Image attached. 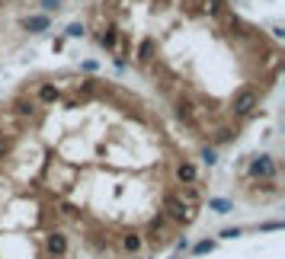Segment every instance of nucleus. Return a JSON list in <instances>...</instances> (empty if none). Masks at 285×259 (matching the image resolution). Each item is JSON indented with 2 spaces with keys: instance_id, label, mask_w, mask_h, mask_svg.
Returning a JSON list of instances; mask_svg holds the SVG:
<instances>
[{
  "instance_id": "12",
  "label": "nucleus",
  "mask_w": 285,
  "mask_h": 259,
  "mask_svg": "<svg viewBox=\"0 0 285 259\" xmlns=\"http://www.w3.org/2000/svg\"><path fill=\"white\" fill-rule=\"evenodd\" d=\"M35 106H39V109H42V106H55L58 99H61V87H55V84H39V87H35Z\"/></svg>"
},
{
  "instance_id": "8",
  "label": "nucleus",
  "mask_w": 285,
  "mask_h": 259,
  "mask_svg": "<svg viewBox=\"0 0 285 259\" xmlns=\"http://www.w3.org/2000/svg\"><path fill=\"white\" fill-rule=\"evenodd\" d=\"M115 243H118V253H125V256H138L145 250V237H141L138 230H125Z\"/></svg>"
},
{
  "instance_id": "21",
  "label": "nucleus",
  "mask_w": 285,
  "mask_h": 259,
  "mask_svg": "<svg viewBox=\"0 0 285 259\" xmlns=\"http://www.w3.org/2000/svg\"><path fill=\"white\" fill-rule=\"evenodd\" d=\"M241 234H244V227H224V230H218L215 240H237Z\"/></svg>"
},
{
  "instance_id": "3",
  "label": "nucleus",
  "mask_w": 285,
  "mask_h": 259,
  "mask_svg": "<svg viewBox=\"0 0 285 259\" xmlns=\"http://www.w3.org/2000/svg\"><path fill=\"white\" fill-rule=\"evenodd\" d=\"M256 109H259V93L253 90V87H241L231 96V119L234 122H247V119H253L256 115Z\"/></svg>"
},
{
  "instance_id": "15",
  "label": "nucleus",
  "mask_w": 285,
  "mask_h": 259,
  "mask_svg": "<svg viewBox=\"0 0 285 259\" xmlns=\"http://www.w3.org/2000/svg\"><path fill=\"white\" fill-rule=\"evenodd\" d=\"M202 13L211 16V19H221L228 13V7H224V0H202Z\"/></svg>"
},
{
  "instance_id": "17",
  "label": "nucleus",
  "mask_w": 285,
  "mask_h": 259,
  "mask_svg": "<svg viewBox=\"0 0 285 259\" xmlns=\"http://www.w3.org/2000/svg\"><path fill=\"white\" fill-rule=\"evenodd\" d=\"M218 246V240L215 237H205V240H199V243H189V253L193 256H205V253H211Z\"/></svg>"
},
{
  "instance_id": "6",
  "label": "nucleus",
  "mask_w": 285,
  "mask_h": 259,
  "mask_svg": "<svg viewBox=\"0 0 285 259\" xmlns=\"http://www.w3.org/2000/svg\"><path fill=\"white\" fill-rule=\"evenodd\" d=\"M42 243H45V256H52V259H64L70 253V237L64 230H49Z\"/></svg>"
},
{
  "instance_id": "24",
  "label": "nucleus",
  "mask_w": 285,
  "mask_h": 259,
  "mask_svg": "<svg viewBox=\"0 0 285 259\" xmlns=\"http://www.w3.org/2000/svg\"><path fill=\"white\" fill-rule=\"evenodd\" d=\"M80 70H84V74H97V70H100V61L87 58V61H80Z\"/></svg>"
},
{
  "instance_id": "25",
  "label": "nucleus",
  "mask_w": 285,
  "mask_h": 259,
  "mask_svg": "<svg viewBox=\"0 0 285 259\" xmlns=\"http://www.w3.org/2000/svg\"><path fill=\"white\" fill-rule=\"evenodd\" d=\"M112 64H115V70L122 74V70H128V58H118V55H112Z\"/></svg>"
},
{
  "instance_id": "16",
  "label": "nucleus",
  "mask_w": 285,
  "mask_h": 259,
  "mask_svg": "<svg viewBox=\"0 0 285 259\" xmlns=\"http://www.w3.org/2000/svg\"><path fill=\"white\" fill-rule=\"evenodd\" d=\"M202 205H208L215 215H231V211H234V202H231V198H205Z\"/></svg>"
},
{
  "instance_id": "23",
  "label": "nucleus",
  "mask_w": 285,
  "mask_h": 259,
  "mask_svg": "<svg viewBox=\"0 0 285 259\" xmlns=\"http://www.w3.org/2000/svg\"><path fill=\"white\" fill-rule=\"evenodd\" d=\"M173 250H176V256H186V253H189V237L173 240Z\"/></svg>"
},
{
  "instance_id": "10",
  "label": "nucleus",
  "mask_w": 285,
  "mask_h": 259,
  "mask_svg": "<svg viewBox=\"0 0 285 259\" xmlns=\"http://www.w3.org/2000/svg\"><path fill=\"white\" fill-rule=\"evenodd\" d=\"M154 58H157V39H141V45H138V55H135V61H138V67H151L154 64Z\"/></svg>"
},
{
  "instance_id": "27",
  "label": "nucleus",
  "mask_w": 285,
  "mask_h": 259,
  "mask_svg": "<svg viewBox=\"0 0 285 259\" xmlns=\"http://www.w3.org/2000/svg\"><path fill=\"white\" fill-rule=\"evenodd\" d=\"M128 259H141V256H128Z\"/></svg>"
},
{
  "instance_id": "9",
  "label": "nucleus",
  "mask_w": 285,
  "mask_h": 259,
  "mask_svg": "<svg viewBox=\"0 0 285 259\" xmlns=\"http://www.w3.org/2000/svg\"><path fill=\"white\" fill-rule=\"evenodd\" d=\"M173 179L180 183V186H196L199 183V167H196L193 160H180L173 167Z\"/></svg>"
},
{
  "instance_id": "19",
  "label": "nucleus",
  "mask_w": 285,
  "mask_h": 259,
  "mask_svg": "<svg viewBox=\"0 0 285 259\" xmlns=\"http://www.w3.org/2000/svg\"><path fill=\"white\" fill-rule=\"evenodd\" d=\"M64 35H67V39H84V35H87V22H67Z\"/></svg>"
},
{
  "instance_id": "14",
  "label": "nucleus",
  "mask_w": 285,
  "mask_h": 259,
  "mask_svg": "<svg viewBox=\"0 0 285 259\" xmlns=\"http://www.w3.org/2000/svg\"><path fill=\"white\" fill-rule=\"evenodd\" d=\"M234 138H237V125H218L215 132L208 135V144L211 147H224V144H231Z\"/></svg>"
},
{
  "instance_id": "11",
  "label": "nucleus",
  "mask_w": 285,
  "mask_h": 259,
  "mask_svg": "<svg viewBox=\"0 0 285 259\" xmlns=\"http://www.w3.org/2000/svg\"><path fill=\"white\" fill-rule=\"evenodd\" d=\"M19 26L26 29V32H32V35H42V32L52 29V16H45V13H29V16H22Z\"/></svg>"
},
{
  "instance_id": "7",
  "label": "nucleus",
  "mask_w": 285,
  "mask_h": 259,
  "mask_svg": "<svg viewBox=\"0 0 285 259\" xmlns=\"http://www.w3.org/2000/svg\"><path fill=\"white\" fill-rule=\"evenodd\" d=\"M93 39H97V45H100V48H106L109 55H115V48H118V39H122V29H118L115 22H103V26L97 29V35H93Z\"/></svg>"
},
{
  "instance_id": "1",
  "label": "nucleus",
  "mask_w": 285,
  "mask_h": 259,
  "mask_svg": "<svg viewBox=\"0 0 285 259\" xmlns=\"http://www.w3.org/2000/svg\"><path fill=\"white\" fill-rule=\"evenodd\" d=\"M244 173L253 183H279V160L272 154H253L244 160Z\"/></svg>"
},
{
  "instance_id": "26",
  "label": "nucleus",
  "mask_w": 285,
  "mask_h": 259,
  "mask_svg": "<svg viewBox=\"0 0 285 259\" xmlns=\"http://www.w3.org/2000/svg\"><path fill=\"white\" fill-rule=\"evenodd\" d=\"M157 4H160V7H163V4H170V0H157Z\"/></svg>"
},
{
  "instance_id": "4",
  "label": "nucleus",
  "mask_w": 285,
  "mask_h": 259,
  "mask_svg": "<svg viewBox=\"0 0 285 259\" xmlns=\"http://www.w3.org/2000/svg\"><path fill=\"white\" fill-rule=\"evenodd\" d=\"M145 243H151L154 250H163V246L170 243V221L157 215V218H151V224H148V234H145Z\"/></svg>"
},
{
  "instance_id": "18",
  "label": "nucleus",
  "mask_w": 285,
  "mask_h": 259,
  "mask_svg": "<svg viewBox=\"0 0 285 259\" xmlns=\"http://www.w3.org/2000/svg\"><path fill=\"white\" fill-rule=\"evenodd\" d=\"M199 160H202V167H218V147H211V144H205L199 150Z\"/></svg>"
},
{
  "instance_id": "2",
  "label": "nucleus",
  "mask_w": 285,
  "mask_h": 259,
  "mask_svg": "<svg viewBox=\"0 0 285 259\" xmlns=\"http://www.w3.org/2000/svg\"><path fill=\"white\" fill-rule=\"evenodd\" d=\"M160 215L170 221V227H189L199 218V208H189V205L180 202V195H176V192H167V195H163Z\"/></svg>"
},
{
  "instance_id": "20",
  "label": "nucleus",
  "mask_w": 285,
  "mask_h": 259,
  "mask_svg": "<svg viewBox=\"0 0 285 259\" xmlns=\"http://www.w3.org/2000/svg\"><path fill=\"white\" fill-rule=\"evenodd\" d=\"M39 7H42L45 16H52V13H58V10L64 7V0H39Z\"/></svg>"
},
{
  "instance_id": "28",
  "label": "nucleus",
  "mask_w": 285,
  "mask_h": 259,
  "mask_svg": "<svg viewBox=\"0 0 285 259\" xmlns=\"http://www.w3.org/2000/svg\"><path fill=\"white\" fill-rule=\"evenodd\" d=\"M170 259H180V256H170Z\"/></svg>"
},
{
  "instance_id": "13",
  "label": "nucleus",
  "mask_w": 285,
  "mask_h": 259,
  "mask_svg": "<svg viewBox=\"0 0 285 259\" xmlns=\"http://www.w3.org/2000/svg\"><path fill=\"white\" fill-rule=\"evenodd\" d=\"M176 195H180V202L189 205V208H199L202 202H205V195H202V186H199V183H196V186H180V189H176Z\"/></svg>"
},
{
  "instance_id": "5",
  "label": "nucleus",
  "mask_w": 285,
  "mask_h": 259,
  "mask_svg": "<svg viewBox=\"0 0 285 259\" xmlns=\"http://www.w3.org/2000/svg\"><path fill=\"white\" fill-rule=\"evenodd\" d=\"M10 112L16 115V119L22 122V125H32V122H39V115H42V109L35 106V99L32 96H16L13 102H10Z\"/></svg>"
},
{
  "instance_id": "22",
  "label": "nucleus",
  "mask_w": 285,
  "mask_h": 259,
  "mask_svg": "<svg viewBox=\"0 0 285 259\" xmlns=\"http://www.w3.org/2000/svg\"><path fill=\"white\" fill-rule=\"evenodd\" d=\"M77 90H84L87 96H90V93H97V90H100V80H93V77H87V80H80V84H77Z\"/></svg>"
}]
</instances>
